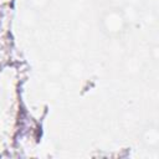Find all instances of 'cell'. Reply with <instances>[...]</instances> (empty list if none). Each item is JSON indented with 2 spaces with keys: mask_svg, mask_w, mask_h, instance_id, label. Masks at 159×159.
Masks as SVG:
<instances>
[{
  "mask_svg": "<svg viewBox=\"0 0 159 159\" xmlns=\"http://www.w3.org/2000/svg\"><path fill=\"white\" fill-rule=\"evenodd\" d=\"M103 25H104V30L109 35H118L123 32L125 27V16L122 11L114 9L104 16Z\"/></svg>",
  "mask_w": 159,
  "mask_h": 159,
  "instance_id": "1",
  "label": "cell"
},
{
  "mask_svg": "<svg viewBox=\"0 0 159 159\" xmlns=\"http://www.w3.org/2000/svg\"><path fill=\"white\" fill-rule=\"evenodd\" d=\"M143 142L149 148H157L159 144V132L155 125H149L143 133Z\"/></svg>",
  "mask_w": 159,
  "mask_h": 159,
  "instance_id": "2",
  "label": "cell"
},
{
  "mask_svg": "<svg viewBox=\"0 0 159 159\" xmlns=\"http://www.w3.org/2000/svg\"><path fill=\"white\" fill-rule=\"evenodd\" d=\"M101 1H108V0H101Z\"/></svg>",
  "mask_w": 159,
  "mask_h": 159,
  "instance_id": "3",
  "label": "cell"
}]
</instances>
